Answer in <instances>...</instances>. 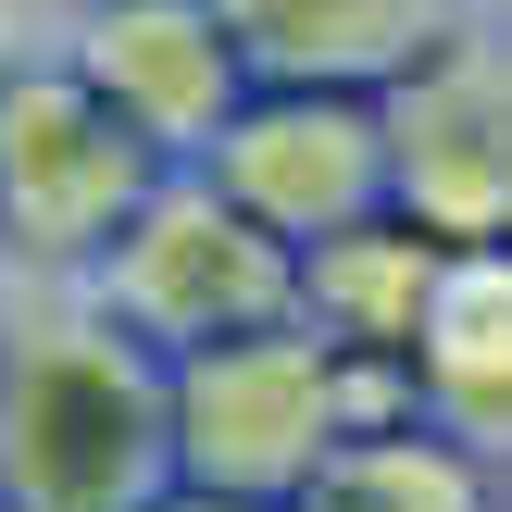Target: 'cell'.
I'll return each mask as SVG.
<instances>
[{"mask_svg": "<svg viewBox=\"0 0 512 512\" xmlns=\"http://www.w3.org/2000/svg\"><path fill=\"white\" fill-rule=\"evenodd\" d=\"M225 50L250 88H338L375 100L388 75H413L438 38L500 25V0H213Z\"/></svg>", "mask_w": 512, "mask_h": 512, "instance_id": "8", "label": "cell"}, {"mask_svg": "<svg viewBox=\"0 0 512 512\" xmlns=\"http://www.w3.org/2000/svg\"><path fill=\"white\" fill-rule=\"evenodd\" d=\"M375 188L388 225L438 250H500L512 225V75H500V25L438 38L413 75L375 88Z\"/></svg>", "mask_w": 512, "mask_h": 512, "instance_id": "5", "label": "cell"}, {"mask_svg": "<svg viewBox=\"0 0 512 512\" xmlns=\"http://www.w3.org/2000/svg\"><path fill=\"white\" fill-rule=\"evenodd\" d=\"M375 413H400V375L338 363L300 325H250V338H213L188 363H163V463H175V488L238 500V512H288L313 488V463Z\"/></svg>", "mask_w": 512, "mask_h": 512, "instance_id": "2", "label": "cell"}, {"mask_svg": "<svg viewBox=\"0 0 512 512\" xmlns=\"http://www.w3.org/2000/svg\"><path fill=\"white\" fill-rule=\"evenodd\" d=\"M288 512H300V500H288Z\"/></svg>", "mask_w": 512, "mask_h": 512, "instance_id": "15", "label": "cell"}, {"mask_svg": "<svg viewBox=\"0 0 512 512\" xmlns=\"http://www.w3.org/2000/svg\"><path fill=\"white\" fill-rule=\"evenodd\" d=\"M50 63H63L163 175L200 163L213 125L238 113V88H250L238 50H225V25H213V0H75V13H50Z\"/></svg>", "mask_w": 512, "mask_h": 512, "instance_id": "7", "label": "cell"}, {"mask_svg": "<svg viewBox=\"0 0 512 512\" xmlns=\"http://www.w3.org/2000/svg\"><path fill=\"white\" fill-rule=\"evenodd\" d=\"M38 50H50V13L38 0H0V75H25Z\"/></svg>", "mask_w": 512, "mask_h": 512, "instance_id": "12", "label": "cell"}, {"mask_svg": "<svg viewBox=\"0 0 512 512\" xmlns=\"http://www.w3.org/2000/svg\"><path fill=\"white\" fill-rule=\"evenodd\" d=\"M150 512H238V500H200V488H163V500H150Z\"/></svg>", "mask_w": 512, "mask_h": 512, "instance_id": "13", "label": "cell"}, {"mask_svg": "<svg viewBox=\"0 0 512 512\" xmlns=\"http://www.w3.org/2000/svg\"><path fill=\"white\" fill-rule=\"evenodd\" d=\"M400 413L463 438L475 463H512V263L500 250H450L425 325L400 350Z\"/></svg>", "mask_w": 512, "mask_h": 512, "instance_id": "9", "label": "cell"}, {"mask_svg": "<svg viewBox=\"0 0 512 512\" xmlns=\"http://www.w3.org/2000/svg\"><path fill=\"white\" fill-rule=\"evenodd\" d=\"M300 512H500V463H475L463 438H438L413 413H375L313 463Z\"/></svg>", "mask_w": 512, "mask_h": 512, "instance_id": "11", "label": "cell"}, {"mask_svg": "<svg viewBox=\"0 0 512 512\" xmlns=\"http://www.w3.org/2000/svg\"><path fill=\"white\" fill-rule=\"evenodd\" d=\"M163 488V363L75 288L0 275V512H150Z\"/></svg>", "mask_w": 512, "mask_h": 512, "instance_id": "1", "label": "cell"}, {"mask_svg": "<svg viewBox=\"0 0 512 512\" xmlns=\"http://www.w3.org/2000/svg\"><path fill=\"white\" fill-rule=\"evenodd\" d=\"M75 300H88L113 338H138L150 363H188V350H213V338L288 325V250L175 163V175H150V200L113 225V250L75 275Z\"/></svg>", "mask_w": 512, "mask_h": 512, "instance_id": "3", "label": "cell"}, {"mask_svg": "<svg viewBox=\"0 0 512 512\" xmlns=\"http://www.w3.org/2000/svg\"><path fill=\"white\" fill-rule=\"evenodd\" d=\"M38 13H75V0H38Z\"/></svg>", "mask_w": 512, "mask_h": 512, "instance_id": "14", "label": "cell"}, {"mask_svg": "<svg viewBox=\"0 0 512 512\" xmlns=\"http://www.w3.org/2000/svg\"><path fill=\"white\" fill-rule=\"evenodd\" d=\"M438 263H450V250L413 238V225H388V213L350 225V238H313V250H288V325H300L313 350H338V363L400 375V350H413V325H425Z\"/></svg>", "mask_w": 512, "mask_h": 512, "instance_id": "10", "label": "cell"}, {"mask_svg": "<svg viewBox=\"0 0 512 512\" xmlns=\"http://www.w3.org/2000/svg\"><path fill=\"white\" fill-rule=\"evenodd\" d=\"M188 175L225 213H250L275 250L350 238V225L388 213V188H375V100H338V88H238V113L213 125V150Z\"/></svg>", "mask_w": 512, "mask_h": 512, "instance_id": "6", "label": "cell"}, {"mask_svg": "<svg viewBox=\"0 0 512 512\" xmlns=\"http://www.w3.org/2000/svg\"><path fill=\"white\" fill-rule=\"evenodd\" d=\"M150 150L75 88L63 63L0 75V275H38V288H75V275L113 250V225L150 200Z\"/></svg>", "mask_w": 512, "mask_h": 512, "instance_id": "4", "label": "cell"}]
</instances>
